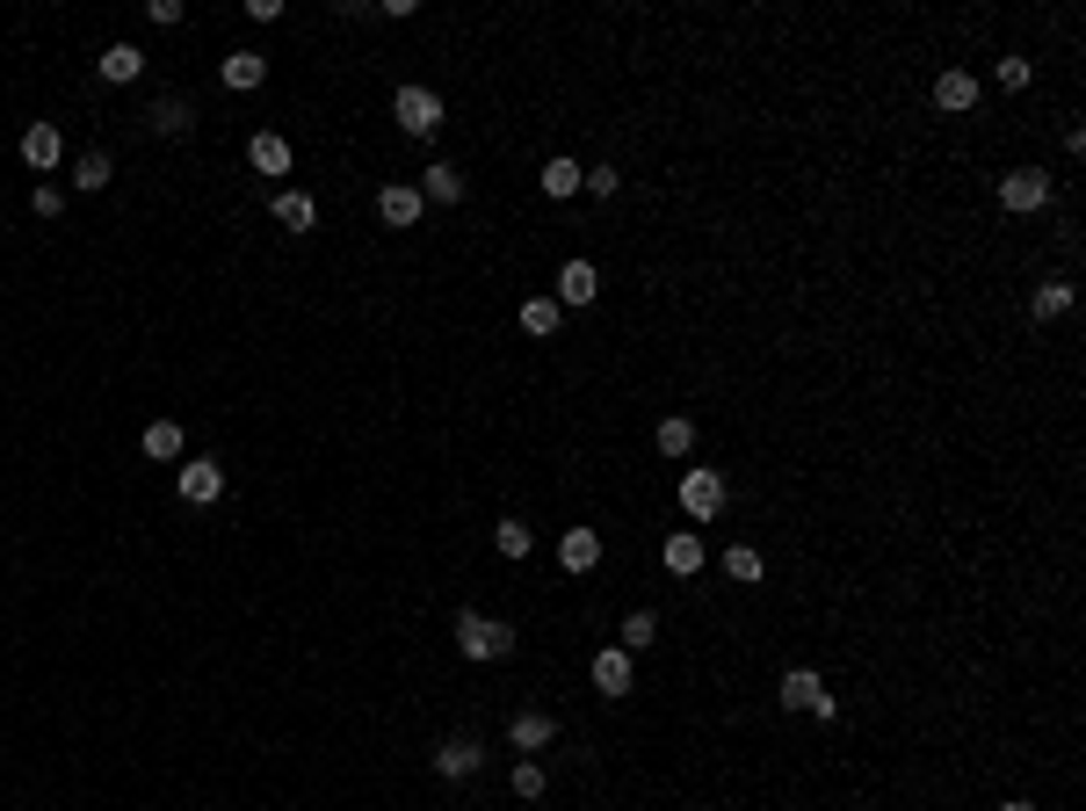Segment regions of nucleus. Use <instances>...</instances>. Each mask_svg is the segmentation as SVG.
Masks as SVG:
<instances>
[{"mask_svg":"<svg viewBox=\"0 0 1086 811\" xmlns=\"http://www.w3.org/2000/svg\"><path fill=\"white\" fill-rule=\"evenodd\" d=\"M457 645H464V659H507V653H515V631H507L501 616L464 609V616H457Z\"/></svg>","mask_w":1086,"mask_h":811,"instance_id":"nucleus-1","label":"nucleus"},{"mask_svg":"<svg viewBox=\"0 0 1086 811\" xmlns=\"http://www.w3.org/2000/svg\"><path fill=\"white\" fill-rule=\"evenodd\" d=\"M782 710H811V717H819V725H833V717H841V703H833V695H826V681H819V673H811V667H790V673H782Z\"/></svg>","mask_w":1086,"mask_h":811,"instance_id":"nucleus-2","label":"nucleus"},{"mask_svg":"<svg viewBox=\"0 0 1086 811\" xmlns=\"http://www.w3.org/2000/svg\"><path fill=\"white\" fill-rule=\"evenodd\" d=\"M681 515H689V522H717L724 515V471L695 464L689 479H681Z\"/></svg>","mask_w":1086,"mask_h":811,"instance_id":"nucleus-3","label":"nucleus"},{"mask_svg":"<svg viewBox=\"0 0 1086 811\" xmlns=\"http://www.w3.org/2000/svg\"><path fill=\"white\" fill-rule=\"evenodd\" d=\"M392 117L406 123V139H435V131H442V102H435V87H398Z\"/></svg>","mask_w":1086,"mask_h":811,"instance_id":"nucleus-4","label":"nucleus"},{"mask_svg":"<svg viewBox=\"0 0 1086 811\" xmlns=\"http://www.w3.org/2000/svg\"><path fill=\"white\" fill-rule=\"evenodd\" d=\"M1000 204L1007 210H1043V204H1051V174H1043V167H1014L1000 182Z\"/></svg>","mask_w":1086,"mask_h":811,"instance_id":"nucleus-5","label":"nucleus"},{"mask_svg":"<svg viewBox=\"0 0 1086 811\" xmlns=\"http://www.w3.org/2000/svg\"><path fill=\"white\" fill-rule=\"evenodd\" d=\"M174 485H182V501H189V507H210L224 493V464L196 457V464H182V479H174Z\"/></svg>","mask_w":1086,"mask_h":811,"instance_id":"nucleus-6","label":"nucleus"},{"mask_svg":"<svg viewBox=\"0 0 1086 811\" xmlns=\"http://www.w3.org/2000/svg\"><path fill=\"white\" fill-rule=\"evenodd\" d=\"M420 210H428V196H420L414 182H392V189H377V218H384V224H398V232H406Z\"/></svg>","mask_w":1086,"mask_h":811,"instance_id":"nucleus-7","label":"nucleus"},{"mask_svg":"<svg viewBox=\"0 0 1086 811\" xmlns=\"http://www.w3.org/2000/svg\"><path fill=\"white\" fill-rule=\"evenodd\" d=\"M558 566H566V572H594V566H602V536L586 529V522H580V529H566V536H558Z\"/></svg>","mask_w":1086,"mask_h":811,"instance_id":"nucleus-8","label":"nucleus"},{"mask_svg":"<svg viewBox=\"0 0 1086 811\" xmlns=\"http://www.w3.org/2000/svg\"><path fill=\"white\" fill-rule=\"evenodd\" d=\"M594 297H602L594 261H566V268H558V305H594Z\"/></svg>","mask_w":1086,"mask_h":811,"instance_id":"nucleus-9","label":"nucleus"},{"mask_svg":"<svg viewBox=\"0 0 1086 811\" xmlns=\"http://www.w3.org/2000/svg\"><path fill=\"white\" fill-rule=\"evenodd\" d=\"M507 739H515V754H544V746L558 739V725L544 717V710H522L515 725H507Z\"/></svg>","mask_w":1086,"mask_h":811,"instance_id":"nucleus-10","label":"nucleus"},{"mask_svg":"<svg viewBox=\"0 0 1086 811\" xmlns=\"http://www.w3.org/2000/svg\"><path fill=\"white\" fill-rule=\"evenodd\" d=\"M659 558H667V572H681V580H695V572H703V536H695V529H673V536H667V551H659Z\"/></svg>","mask_w":1086,"mask_h":811,"instance_id":"nucleus-11","label":"nucleus"},{"mask_svg":"<svg viewBox=\"0 0 1086 811\" xmlns=\"http://www.w3.org/2000/svg\"><path fill=\"white\" fill-rule=\"evenodd\" d=\"M95 73H102V80H117V87H131V80L145 73V52H139V44H109V52L95 58Z\"/></svg>","mask_w":1086,"mask_h":811,"instance_id":"nucleus-12","label":"nucleus"},{"mask_svg":"<svg viewBox=\"0 0 1086 811\" xmlns=\"http://www.w3.org/2000/svg\"><path fill=\"white\" fill-rule=\"evenodd\" d=\"M934 109H948V117L978 109V80H970V73H942V80H934Z\"/></svg>","mask_w":1086,"mask_h":811,"instance_id":"nucleus-13","label":"nucleus"},{"mask_svg":"<svg viewBox=\"0 0 1086 811\" xmlns=\"http://www.w3.org/2000/svg\"><path fill=\"white\" fill-rule=\"evenodd\" d=\"M479 739H442L435 746V776H479Z\"/></svg>","mask_w":1086,"mask_h":811,"instance_id":"nucleus-14","label":"nucleus"},{"mask_svg":"<svg viewBox=\"0 0 1086 811\" xmlns=\"http://www.w3.org/2000/svg\"><path fill=\"white\" fill-rule=\"evenodd\" d=\"M246 160H254L261 174H290V139H283V131H254Z\"/></svg>","mask_w":1086,"mask_h":811,"instance_id":"nucleus-15","label":"nucleus"},{"mask_svg":"<svg viewBox=\"0 0 1086 811\" xmlns=\"http://www.w3.org/2000/svg\"><path fill=\"white\" fill-rule=\"evenodd\" d=\"M145 117H153V131H160V139H182V131L196 123V109L182 102V95H160V102L145 109Z\"/></svg>","mask_w":1086,"mask_h":811,"instance_id":"nucleus-16","label":"nucleus"},{"mask_svg":"<svg viewBox=\"0 0 1086 811\" xmlns=\"http://www.w3.org/2000/svg\"><path fill=\"white\" fill-rule=\"evenodd\" d=\"M22 160L52 174L58 167V123H30V131H22Z\"/></svg>","mask_w":1086,"mask_h":811,"instance_id":"nucleus-17","label":"nucleus"},{"mask_svg":"<svg viewBox=\"0 0 1086 811\" xmlns=\"http://www.w3.org/2000/svg\"><path fill=\"white\" fill-rule=\"evenodd\" d=\"M276 224H290V232H311V224H319V204H311L305 189H276Z\"/></svg>","mask_w":1086,"mask_h":811,"instance_id":"nucleus-18","label":"nucleus"},{"mask_svg":"<svg viewBox=\"0 0 1086 811\" xmlns=\"http://www.w3.org/2000/svg\"><path fill=\"white\" fill-rule=\"evenodd\" d=\"M594 689L602 695H630V653H623V645L594 659Z\"/></svg>","mask_w":1086,"mask_h":811,"instance_id":"nucleus-19","label":"nucleus"},{"mask_svg":"<svg viewBox=\"0 0 1086 811\" xmlns=\"http://www.w3.org/2000/svg\"><path fill=\"white\" fill-rule=\"evenodd\" d=\"M261 80H268V58H261V52H232V58H224V87H240V95H246V87H261Z\"/></svg>","mask_w":1086,"mask_h":811,"instance_id":"nucleus-20","label":"nucleus"},{"mask_svg":"<svg viewBox=\"0 0 1086 811\" xmlns=\"http://www.w3.org/2000/svg\"><path fill=\"white\" fill-rule=\"evenodd\" d=\"M544 196H558V204H566V196H580V160H544Z\"/></svg>","mask_w":1086,"mask_h":811,"instance_id":"nucleus-21","label":"nucleus"},{"mask_svg":"<svg viewBox=\"0 0 1086 811\" xmlns=\"http://www.w3.org/2000/svg\"><path fill=\"white\" fill-rule=\"evenodd\" d=\"M616 638H623V653H645V645L659 638V616H652V609H630V616H623V631H616Z\"/></svg>","mask_w":1086,"mask_h":811,"instance_id":"nucleus-22","label":"nucleus"},{"mask_svg":"<svg viewBox=\"0 0 1086 811\" xmlns=\"http://www.w3.org/2000/svg\"><path fill=\"white\" fill-rule=\"evenodd\" d=\"M522 333L551 341V333H558V297H529V305H522Z\"/></svg>","mask_w":1086,"mask_h":811,"instance_id":"nucleus-23","label":"nucleus"},{"mask_svg":"<svg viewBox=\"0 0 1086 811\" xmlns=\"http://www.w3.org/2000/svg\"><path fill=\"white\" fill-rule=\"evenodd\" d=\"M420 196H428V204H457V196H464V174H457V167L442 160V167H428V182H420Z\"/></svg>","mask_w":1086,"mask_h":811,"instance_id":"nucleus-24","label":"nucleus"},{"mask_svg":"<svg viewBox=\"0 0 1086 811\" xmlns=\"http://www.w3.org/2000/svg\"><path fill=\"white\" fill-rule=\"evenodd\" d=\"M145 457H153V464H174V457H182V428H174V420H153V428H145Z\"/></svg>","mask_w":1086,"mask_h":811,"instance_id":"nucleus-25","label":"nucleus"},{"mask_svg":"<svg viewBox=\"0 0 1086 811\" xmlns=\"http://www.w3.org/2000/svg\"><path fill=\"white\" fill-rule=\"evenodd\" d=\"M73 189H109V153H80L73 160Z\"/></svg>","mask_w":1086,"mask_h":811,"instance_id":"nucleus-26","label":"nucleus"},{"mask_svg":"<svg viewBox=\"0 0 1086 811\" xmlns=\"http://www.w3.org/2000/svg\"><path fill=\"white\" fill-rule=\"evenodd\" d=\"M1029 311H1035V319H1057V311H1072V283H1043V291L1029 297Z\"/></svg>","mask_w":1086,"mask_h":811,"instance_id":"nucleus-27","label":"nucleus"},{"mask_svg":"<svg viewBox=\"0 0 1086 811\" xmlns=\"http://www.w3.org/2000/svg\"><path fill=\"white\" fill-rule=\"evenodd\" d=\"M659 449H667V457H689V449H695V428H689L681 414H673V420H659Z\"/></svg>","mask_w":1086,"mask_h":811,"instance_id":"nucleus-28","label":"nucleus"},{"mask_svg":"<svg viewBox=\"0 0 1086 811\" xmlns=\"http://www.w3.org/2000/svg\"><path fill=\"white\" fill-rule=\"evenodd\" d=\"M493 544H501V558H529V522H501V529H493Z\"/></svg>","mask_w":1086,"mask_h":811,"instance_id":"nucleus-29","label":"nucleus"},{"mask_svg":"<svg viewBox=\"0 0 1086 811\" xmlns=\"http://www.w3.org/2000/svg\"><path fill=\"white\" fill-rule=\"evenodd\" d=\"M724 572H732V580H760L768 566H760V551H754V544H732V551H724Z\"/></svg>","mask_w":1086,"mask_h":811,"instance_id":"nucleus-30","label":"nucleus"},{"mask_svg":"<svg viewBox=\"0 0 1086 811\" xmlns=\"http://www.w3.org/2000/svg\"><path fill=\"white\" fill-rule=\"evenodd\" d=\"M515 797H522V804H536V797H544V768H536L529 754L515 760Z\"/></svg>","mask_w":1086,"mask_h":811,"instance_id":"nucleus-31","label":"nucleus"},{"mask_svg":"<svg viewBox=\"0 0 1086 811\" xmlns=\"http://www.w3.org/2000/svg\"><path fill=\"white\" fill-rule=\"evenodd\" d=\"M580 189H586V196H602V204H608V196L623 189V174H616V167H586V174H580Z\"/></svg>","mask_w":1086,"mask_h":811,"instance_id":"nucleus-32","label":"nucleus"},{"mask_svg":"<svg viewBox=\"0 0 1086 811\" xmlns=\"http://www.w3.org/2000/svg\"><path fill=\"white\" fill-rule=\"evenodd\" d=\"M1000 87H1029V58H1000Z\"/></svg>","mask_w":1086,"mask_h":811,"instance_id":"nucleus-33","label":"nucleus"},{"mask_svg":"<svg viewBox=\"0 0 1086 811\" xmlns=\"http://www.w3.org/2000/svg\"><path fill=\"white\" fill-rule=\"evenodd\" d=\"M145 15L160 22V30H174V22H182V0H153V8H145Z\"/></svg>","mask_w":1086,"mask_h":811,"instance_id":"nucleus-34","label":"nucleus"},{"mask_svg":"<svg viewBox=\"0 0 1086 811\" xmlns=\"http://www.w3.org/2000/svg\"><path fill=\"white\" fill-rule=\"evenodd\" d=\"M30 210H36V218H58V189H52V182H44V189L30 196Z\"/></svg>","mask_w":1086,"mask_h":811,"instance_id":"nucleus-35","label":"nucleus"},{"mask_svg":"<svg viewBox=\"0 0 1086 811\" xmlns=\"http://www.w3.org/2000/svg\"><path fill=\"white\" fill-rule=\"evenodd\" d=\"M1000 811H1035V804H1029V797H1007V804H1000Z\"/></svg>","mask_w":1086,"mask_h":811,"instance_id":"nucleus-36","label":"nucleus"}]
</instances>
